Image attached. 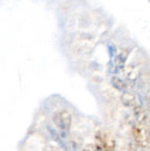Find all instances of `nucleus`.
Masks as SVG:
<instances>
[{"instance_id": "nucleus-1", "label": "nucleus", "mask_w": 150, "mask_h": 151, "mask_svg": "<svg viewBox=\"0 0 150 151\" xmlns=\"http://www.w3.org/2000/svg\"><path fill=\"white\" fill-rule=\"evenodd\" d=\"M112 81H113V84L117 87V88H122L123 87H124V82L120 80V79H118V78H114L113 80H112Z\"/></svg>"}]
</instances>
